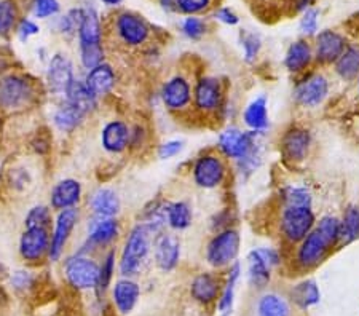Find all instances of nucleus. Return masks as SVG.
Returning a JSON list of instances; mask_svg holds the SVG:
<instances>
[{
    "label": "nucleus",
    "instance_id": "obj_1",
    "mask_svg": "<svg viewBox=\"0 0 359 316\" xmlns=\"http://www.w3.org/2000/svg\"><path fill=\"white\" fill-rule=\"evenodd\" d=\"M155 235L146 224L137 222L126 235L125 243L121 246L118 261V272L123 278H133L139 275L142 266L152 251Z\"/></svg>",
    "mask_w": 359,
    "mask_h": 316
},
{
    "label": "nucleus",
    "instance_id": "obj_2",
    "mask_svg": "<svg viewBox=\"0 0 359 316\" xmlns=\"http://www.w3.org/2000/svg\"><path fill=\"white\" fill-rule=\"evenodd\" d=\"M79 37V60L83 69L96 67L104 62L106 51L102 45V22L95 7H86L82 25L77 32Z\"/></svg>",
    "mask_w": 359,
    "mask_h": 316
},
{
    "label": "nucleus",
    "instance_id": "obj_3",
    "mask_svg": "<svg viewBox=\"0 0 359 316\" xmlns=\"http://www.w3.org/2000/svg\"><path fill=\"white\" fill-rule=\"evenodd\" d=\"M37 99V82L22 72H7L0 76V109L20 112Z\"/></svg>",
    "mask_w": 359,
    "mask_h": 316
},
{
    "label": "nucleus",
    "instance_id": "obj_4",
    "mask_svg": "<svg viewBox=\"0 0 359 316\" xmlns=\"http://www.w3.org/2000/svg\"><path fill=\"white\" fill-rule=\"evenodd\" d=\"M241 248V235L235 227L217 230L208 241L205 259L212 268H225L236 262Z\"/></svg>",
    "mask_w": 359,
    "mask_h": 316
},
{
    "label": "nucleus",
    "instance_id": "obj_5",
    "mask_svg": "<svg viewBox=\"0 0 359 316\" xmlns=\"http://www.w3.org/2000/svg\"><path fill=\"white\" fill-rule=\"evenodd\" d=\"M190 174L196 187L203 191H214L227 181V160L219 152H203L194 160Z\"/></svg>",
    "mask_w": 359,
    "mask_h": 316
},
{
    "label": "nucleus",
    "instance_id": "obj_6",
    "mask_svg": "<svg viewBox=\"0 0 359 316\" xmlns=\"http://www.w3.org/2000/svg\"><path fill=\"white\" fill-rule=\"evenodd\" d=\"M280 235L287 245L295 246L316 226V216L313 208H295V206H283L280 214Z\"/></svg>",
    "mask_w": 359,
    "mask_h": 316
},
{
    "label": "nucleus",
    "instance_id": "obj_7",
    "mask_svg": "<svg viewBox=\"0 0 359 316\" xmlns=\"http://www.w3.org/2000/svg\"><path fill=\"white\" fill-rule=\"evenodd\" d=\"M114 34L123 47L141 48L150 40L152 29L141 15L125 10L114 16Z\"/></svg>",
    "mask_w": 359,
    "mask_h": 316
},
{
    "label": "nucleus",
    "instance_id": "obj_8",
    "mask_svg": "<svg viewBox=\"0 0 359 316\" xmlns=\"http://www.w3.org/2000/svg\"><path fill=\"white\" fill-rule=\"evenodd\" d=\"M65 277L74 289H96L100 281V263L88 254L77 252L65 261Z\"/></svg>",
    "mask_w": 359,
    "mask_h": 316
},
{
    "label": "nucleus",
    "instance_id": "obj_9",
    "mask_svg": "<svg viewBox=\"0 0 359 316\" xmlns=\"http://www.w3.org/2000/svg\"><path fill=\"white\" fill-rule=\"evenodd\" d=\"M334 249V246L323 237L320 230L313 228L299 245H295L294 262L302 270H313L321 266Z\"/></svg>",
    "mask_w": 359,
    "mask_h": 316
},
{
    "label": "nucleus",
    "instance_id": "obj_10",
    "mask_svg": "<svg viewBox=\"0 0 359 316\" xmlns=\"http://www.w3.org/2000/svg\"><path fill=\"white\" fill-rule=\"evenodd\" d=\"M225 91L217 77L203 76L194 83L192 106L201 115H216L222 111Z\"/></svg>",
    "mask_w": 359,
    "mask_h": 316
},
{
    "label": "nucleus",
    "instance_id": "obj_11",
    "mask_svg": "<svg viewBox=\"0 0 359 316\" xmlns=\"http://www.w3.org/2000/svg\"><path fill=\"white\" fill-rule=\"evenodd\" d=\"M329 91H331V83L324 74L305 72L294 86V101L304 109H316L327 99Z\"/></svg>",
    "mask_w": 359,
    "mask_h": 316
},
{
    "label": "nucleus",
    "instance_id": "obj_12",
    "mask_svg": "<svg viewBox=\"0 0 359 316\" xmlns=\"http://www.w3.org/2000/svg\"><path fill=\"white\" fill-rule=\"evenodd\" d=\"M194 85L184 74H175L166 78L160 90V99L170 112L181 114L192 107Z\"/></svg>",
    "mask_w": 359,
    "mask_h": 316
},
{
    "label": "nucleus",
    "instance_id": "obj_13",
    "mask_svg": "<svg viewBox=\"0 0 359 316\" xmlns=\"http://www.w3.org/2000/svg\"><path fill=\"white\" fill-rule=\"evenodd\" d=\"M120 235V222L117 217L91 216L86 226V240L77 252L88 254L93 249L109 248Z\"/></svg>",
    "mask_w": 359,
    "mask_h": 316
},
{
    "label": "nucleus",
    "instance_id": "obj_14",
    "mask_svg": "<svg viewBox=\"0 0 359 316\" xmlns=\"http://www.w3.org/2000/svg\"><path fill=\"white\" fill-rule=\"evenodd\" d=\"M80 222L79 208H69L57 211V216L53 222V232L50 235V249L48 259L51 262H57L65 254V249L71 240L75 227Z\"/></svg>",
    "mask_w": 359,
    "mask_h": 316
},
{
    "label": "nucleus",
    "instance_id": "obj_15",
    "mask_svg": "<svg viewBox=\"0 0 359 316\" xmlns=\"http://www.w3.org/2000/svg\"><path fill=\"white\" fill-rule=\"evenodd\" d=\"M259 137V133L241 130L238 126H227L222 130L217 137V151L225 160L238 162L251 151L254 142Z\"/></svg>",
    "mask_w": 359,
    "mask_h": 316
},
{
    "label": "nucleus",
    "instance_id": "obj_16",
    "mask_svg": "<svg viewBox=\"0 0 359 316\" xmlns=\"http://www.w3.org/2000/svg\"><path fill=\"white\" fill-rule=\"evenodd\" d=\"M75 78L74 62L66 53H55L48 60L45 72V86L51 96L65 97L69 85Z\"/></svg>",
    "mask_w": 359,
    "mask_h": 316
},
{
    "label": "nucleus",
    "instance_id": "obj_17",
    "mask_svg": "<svg viewBox=\"0 0 359 316\" xmlns=\"http://www.w3.org/2000/svg\"><path fill=\"white\" fill-rule=\"evenodd\" d=\"M346 45H348V40L344 34L334 31V29H323L315 36V62L320 66H334V62L344 53Z\"/></svg>",
    "mask_w": 359,
    "mask_h": 316
},
{
    "label": "nucleus",
    "instance_id": "obj_18",
    "mask_svg": "<svg viewBox=\"0 0 359 316\" xmlns=\"http://www.w3.org/2000/svg\"><path fill=\"white\" fill-rule=\"evenodd\" d=\"M50 232L42 227H27L21 233L18 251L26 263H39L48 257Z\"/></svg>",
    "mask_w": 359,
    "mask_h": 316
},
{
    "label": "nucleus",
    "instance_id": "obj_19",
    "mask_svg": "<svg viewBox=\"0 0 359 316\" xmlns=\"http://www.w3.org/2000/svg\"><path fill=\"white\" fill-rule=\"evenodd\" d=\"M311 149V133L304 126H291L281 136L280 151L287 162L302 163Z\"/></svg>",
    "mask_w": 359,
    "mask_h": 316
},
{
    "label": "nucleus",
    "instance_id": "obj_20",
    "mask_svg": "<svg viewBox=\"0 0 359 316\" xmlns=\"http://www.w3.org/2000/svg\"><path fill=\"white\" fill-rule=\"evenodd\" d=\"M154 261L161 272H172L181 261V240L175 233L161 232L154 238Z\"/></svg>",
    "mask_w": 359,
    "mask_h": 316
},
{
    "label": "nucleus",
    "instance_id": "obj_21",
    "mask_svg": "<svg viewBox=\"0 0 359 316\" xmlns=\"http://www.w3.org/2000/svg\"><path fill=\"white\" fill-rule=\"evenodd\" d=\"M131 126L120 118H112L101 130V147L111 155H120L130 149Z\"/></svg>",
    "mask_w": 359,
    "mask_h": 316
},
{
    "label": "nucleus",
    "instance_id": "obj_22",
    "mask_svg": "<svg viewBox=\"0 0 359 316\" xmlns=\"http://www.w3.org/2000/svg\"><path fill=\"white\" fill-rule=\"evenodd\" d=\"M83 198L82 182L74 177H65L57 181L50 192V208L62 211L69 208H77Z\"/></svg>",
    "mask_w": 359,
    "mask_h": 316
},
{
    "label": "nucleus",
    "instance_id": "obj_23",
    "mask_svg": "<svg viewBox=\"0 0 359 316\" xmlns=\"http://www.w3.org/2000/svg\"><path fill=\"white\" fill-rule=\"evenodd\" d=\"M313 62V45L309 42V39H299L294 40L287 47L283 64H285L286 71L294 74V76H304Z\"/></svg>",
    "mask_w": 359,
    "mask_h": 316
},
{
    "label": "nucleus",
    "instance_id": "obj_24",
    "mask_svg": "<svg viewBox=\"0 0 359 316\" xmlns=\"http://www.w3.org/2000/svg\"><path fill=\"white\" fill-rule=\"evenodd\" d=\"M85 85L88 86V90L95 95L97 99L112 93V90L117 85V74L115 69L109 62H101L96 67L86 71V76L83 78Z\"/></svg>",
    "mask_w": 359,
    "mask_h": 316
},
{
    "label": "nucleus",
    "instance_id": "obj_25",
    "mask_svg": "<svg viewBox=\"0 0 359 316\" xmlns=\"http://www.w3.org/2000/svg\"><path fill=\"white\" fill-rule=\"evenodd\" d=\"M243 123L248 131L252 133L265 135L270 128V115H269V99L264 95L256 96L249 101L245 111H243Z\"/></svg>",
    "mask_w": 359,
    "mask_h": 316
},
{
    "label": "nucleus",
    "instance_id": "obj_26",
    "mask_svg": "<svg viewBox=\"0 0 359 316\" xmlns=\"http://www.w3.org/2000/svg\"><path fill=\"white\" fill-rule=\"evenodd\" d=\"M222 281L212 272H203L192 280L190 284V296L195 302L201 303V305H210L222 291Z\"/></svg>",
    "mask_w": 359,
    "mask_h": 316
},
{
    "label": "nucleus",
    "instance_id": "obj_27",
    "mask_svg": "<svg viewBox=\"0 0 359 316\" xmlns=\"http://www.w3.org/2000/svg\"><path fill=\"white\" fill-rule=\"evenodd\" d=\"M141 297V287L131 278H121L112 287V301L121 315L131 313Z\"/></svg>",
    "mask_w": 359,
    "mask_h": 316
},
{
    "label": "nucleus",
    "instance_id": "obj_28",
    "mask_svg": "<svg viewBox=\"0 0 359 316\" xmlns=\"http://www.w3.org/2000/svg\"><path fill=\"white\" fill-rule=\"evenodd\" d=\"M88 205L93 216L117 217L121 209V201L118 193L111 187L96 188V191L90 195Z\"/></svg>",
    "mask_w": 359,
    "mask_h": 316
},
{
    "label": "nucleus",
    "instance_id": "obj_29",
    "mask_svg": "<svg viewBox=\"0 0 359 316\" xmlns=\"http://www.w3.org/2000/svg\"><path fill=\"white\" fill-rule=\"evenodd\" d=\"M62 99L69 102V104H72L74 107H77L80 112H83L86 115V117L96 111L97 101H100L88 90V86L85 85L83 80H80L77 77H75L72 80V83L69 85V88Z\"/></svg>",
    "mask_w": 359,
    "mask_h": 316
},
{
    "label": "nucleus",
    "instance_id": "obj_30",
    "mask_svg": "<svg viewBox=\"0 0 359 316\" xmlns=\"http://www.w3.org/2000/svg\"><path fill=\"white\" fill-rule=\"evenodd\" d=\"M86 115L80 112L77 107L69 104L65 99L61 101V104L57 106L53 115H51V122H53L55 128L60 131V133L71 135L75 130H79L80 126L83 125Z\"/></svg>",
    "mask_w": 359,
    "mask_h": 316
},
{
    "label": "nucleus",
    "instance_id": "obj_31",
    "mask_svg": "<svg viewBox=\"0 0 359 316\" xmlns=\"http://www.w3.org/2000/svg\"><path fill=\"white\" fill-rule=\"evenodd\" d=\"M334 72L341 82L351 83L359 77V43L346 45L344 53L334 62Z\"/></svg>",
    "mask_w": 359,
    "mask_h": 316
},
{
    "label": "nucleus",
    "instance_id": "obj_32",
    "mask_svg": "<svg viewBox=\"0 0 359 316\" xmlns=\"http://www.w3.org/2000/svg\"><path fill=\"white\" fill-rule=\"evenodd\" d=\"M248 267V280L252 287L256 289H265L271 281V268L267 262L264 261L257 249H252L246 257Z\"/></svg>",
    "mask_w": 359,
    "mask_h": 316
},
{
    "label": "nucleus",
    "instance_id": "obj_33",
    "mask_svg": "<svg viewBox=\"0 0 359 316\" xmlns=\"http://www.w3.org/2000/svg\"><path fill=\"white\" fill-rule=\"evenodd\" d=\"M194 222V209L187 201H170L166 203V226L175 232L187 230Z\"/></svg>",
    "mask_w": 359,
    "mask_h": 316
},
{
    "label": "nucleus",
    "instance_id": "obj_34",
    "mask_svg": "<svg viewBox=\"0 0 359 316\" xmlns=\"http://www.w3.org/2000/svg\"><path fill=\"white\" fill-rule=\"evenodd\" d=\"M240 277H241V263L236 261L229 267L227 280H225V284L222 286L221 297H219V302H217L219 313L224 316H227L231 312V308H233L235 289H236V283H238Z\"/></svg>",
    "mask_w": 359,
    "mask_h": 316
},
{
    "label": "nucleus",
    "instance_id": "obj_35",
    "mask_svg": "<svg viewBox=\"0 0 359 316\" xmlns=\"http://www.w3.org/2000/svg\"><path fill=\"white\" fill-rule=\"evenodd\" d=\"M291 301L302 310L315 307L316 303H320L321 291H320V287H318L316 281L304 280V281H300V283L295 284L291 289Z\"/></svg>",
    "mask_w": 359,
    "mask_h": 316
},
{
    "label": "nucleus",
    "instance_id": "obj_36",
    "mask_svg": "<svg viewBox=\"0 0 359 316\" xmlns=\"http://www.w3.org/2000/svg\"><path fill=\"white\" fill-rule=\"evenodd\" d=\"M359 240V206L350 205L340 217V246Z\"/></svg>",
    "mask_w": 359,
    "mask_h": 316
},
{
    "label": "nucleus",
    "instance_id": "obj_37",
    "mask_svg": "<svg viewBox=\"0 0 359 316\" xmlns=\"http://www.w3.org/2000/svg\"><path fill=\"white\" fill-rule=\"evenodd\" d=\"M257 316H291V307L278 292H267L259 298Z\"/></svg>",
    "mask_w": 359,
    "mask_h": 316
},
{
    "label": "nucleus",
    "instance_id": "obj_38",
    "mask_svg": "<svg viewBox=\"0 0 359 316\" xmlns=\"http://www.w3.org/2000/svg\"><path fill=\"white\" fill-rule=\"evenodd\" d=\"M281 205L295 208H313V195L304 186H287L281 191Z\"/></svg>",
    "mask_w": 359,
    "mask_h": 316
},
{
    "label": "nucleus",
    "instance_id": "obj_39",
    "mask_svg": "<svg viewBox=\"0 0 359 316\" xmlns=\"http://www.w3.org/2000/svg\"><path fill=\"white\" fill-rule=\"evenodd\" d=\"M20 22V11L15 0H0V39H8Z\"/></svg>",
    "mask_w": 359,
    "mask_h": 316
},
{
    "label": "nucleus",
    "instance_id": "obj_40",
    "mask_svg": "<svg viewBox=\"0 0 359 316\" xmlns=\"http://www.w3.org/2000/svg\"><path fill=\"white\" fill-rule=\"evenodd\" d=\"M7 182L11 191L21 193L34 186V176L27 166L18 165L7 171Z\"/></svg>",
    "mask_w": 359,
    "mask_h": 316
},
{
    "label": "nucleus",
    "instance_id": "obj_41",
    "mask_svg": "<svg viewBox=\"0 0 359 316\" xmlns=\"http://www.w3.org/2000/svg\"><path fill=\"white\" fill-rule=\"evenodd\" d=\"M316 230H320L323 237L331 243L334 248H340V217L326 214L316 219Z\"/></svg>",
    "mask_w": 359,
    "mask_h": 316
},
{
    "label": "nucleus",
    "instance_id": "obj_42",
    "mask_svg": "<svg viewBox=\"0 0 359 316\" xmlns=\"http://www.w3.org/2000/svg\"><path fill=\"white\" fill-rule=\"evenodd\" d=\"M115 261H117L115 249H109L102 257V262L100 263V281H97L96 287V291L100 294H104L112 283L115 275Z\"/></svg>",
    "mask_w": 359,
    "mask_h": 316
},
{
    "label": "nucleus",
    "instance_id": "obj_43",
    "mask_svg": "<svg viewBox=\"0 0 359 316\" xmlns=\"http://www.w3.org/2000/svg\"><path fill=\"white\" fill-rule=\"evenodd\" d=\"M83 13H85V8L79 7V8H71L67 13H65V16H61L60 21H57V29H60L62 36H67V37L77 36L79 27L82 25V20H83Z\"/></svg>",
    "mask_w": 359,
    "mask_h": 316
},
{
    "label": "nucleus",
    "instance_id": "obj_44",
    "mask_svg": "<svg viewBox=\"0 0 359 316\" xmlns=\"http://www.w3.org/2000/svg\"><path fill=\"white\" fill-rule=\"evenodd\" d=\"M51 208L46 205H34L29 208L25 217V227H42L50 228L51 226Z\"/></svg>",
    "mask_w": 359,
    "mask_h": 316
},
{
    "label": "nucleus",
    "instance_id": "obj_45",
    "mask_svg": "<svg viewBox=\"0 0 359 316\" xmlns=\"http://www.w3.org/2000/svg\"><path fill=\"white\" fill-rule=\"evenodd\" d=\"M320 16L321 11L315 7L304 11L299 21V31L304 39L315 37L320 32Z\"/></svg>",
    "mask_w": 359,
    "mask_h": 316
},
{
    "label": "nucleus",
    "instance_id": "obj_46",
    "mask_svg": "<svg viewBox=\"0 0 359 316\" xmlns=\"http://www.w3.org/2000/svg\"><path fill=\"white\" fill-rule=\"evenodd\" d=\"M208 31V25L203 18H198V16H185V18L181 21V32L184 34V37H187L189 40H201L205 37V34Z\"/></svg>",
    "mask_w": 359,
    "mask_h": 316
},
{
    "label": "nucleus",
    "instance_id": "obj_47",
    "mask_svg": "<svg viewBox=\"0 0 359 316\" xmlns=\"http://www.w3.org/2000/svg\"><path fill=\"white\" fill-rule=\"evenodd\" d=\"M241 48L245 61L248 64H252L260 55V50H262V39H260L259 34L245 32L241 36Z\"/></svg>",
    "mask_w": 359,
    "mask_h": 316
},
{
    "label": "nucleus",
    "instance_id": "obj_48",
    "mask_svg": "<svg viewBox=\"0 0 359 316\" xmlns=\"http://www.w3.org/2000/svg\"><path fill=\"white\" fill-rule=\"evenodd\" d=\"M32 15L39 20H48L51 16L60 13V0H32L31 2Z\"/></svg>",
    "mask_w": 359,
    "mask_h": 316
},
{
    "label": "nucleus",
    "instance_id": "obj_49",
    "mask_svg": "<svg viewBox=\"0 0 359 316\" xmlns=\"http://www.w3.org/2000/svg\"><path fill=\"white\" fill-rule=\"evenodd\" d=\"M212 0H177L176 11L185 16H198L211 8Z\"/></svg>",
    "mask_w": 359,
    "mask_h": 316
},
{
    "label": "nucleus",
    "instance_id": "obj_50",
    "mask_svg": "<svg viewBox=\"0 0 359 316\" xmlns=\"http://www.w3.org/2000/svg\"><path fill=\"white\" fill-rule=\"evenodd\" d=\"M39 32H40V26L36 21H32L31 18L20 20L18 26H16V36H18V39L22 43H26L31 37L37 36Z\"/></svg>",
    "mask_w": 359,
    "mask_h": 316
},
{
    "label": "nucleus",
    "instance_id": "obj_51",
    "mask_svg": "<svg viewBox=\"0 0 359 316\" xmlns=\"http://www.w3.org/2000/svg\"><path fill=\"white\" fill-rule=\"evenodd\" d=\"M184 151V141L181 139H171L161 144L158 147V158L160 160H170L177 157L179 153Z\"/></svg>",
    "mask_w": 359,
    "mask_h": 316
},
{
    "label": "nucleus",
    "instance_id": "obj_52",
    "mask_svg": "<svg viewBox=\"0 0 359 316\" xmlns=\"http://www.w3.org/2000/svg\"><path fill=\"white\" fill-rule=\"evenodd\" d=\"M212 16H214V20L219 21V22H222V25H225V26H230L231 27V26L240 25L238 13H236V11L233 8H230V7H219V8H216V10H214Z\"/></svg>",
    "mask_w": 359,
    "mask_h": 316
},
{
    "label": "nucleus",
    "instance_id": "obj_53",
    "mask_svg": "<svg viewBox=\"0 0 359 316\" xmlns=\"http://www.w3.org/2000/svg\"><path fill=\"white\" fill-rule=\"evenodd\" d=\"M34 284V277L27 270H18L11 275V286L16 291H26Z\"/></svg>",
    "mask_w": 359,
    "mask_h": 316
},
{
    "label": "nucleus",
    "instance_id": "obj_54",
    "mask_svg": "<svg viewBox=\"0 0 359 316\" xmlns=\"http://www.w3.org/2000/svg\"><path fill=\"white\" fill-rule=\"evenodd\" d=\"M147 141V130L142 123L131 126L130 131V149H141Z\"/></svg>",
    "mask_w": 359,
    "mask_h": 316
},
{
    "label": "nucleus",
    "instance_id": "obj_55",
    "mask_svg": "<svg viewBox=\"0 0 359 316\" xmlns=\"http://www.w3.org/2000/svg\"><path fill=\"white\" fill-rule=\"evenodd\" d=\"M257 252L260 254V257L269 263L271 270L281 263V254L276 248H257Z\"/></svg>",
    "mask_w": 359,
    "mask_h": 316
},
{
    "label": "nucleus",
    "instance_id": "obj_56",
    "mask_svg": "<svg viewBox=\"0 0 359 316\" xmlns=\"http://www.w3.org/2000/svg\"><path fill=\"white\" fill-rule=\"evenodd\" d=\"M32 147H34V151H36V153L45 155L46 152L50 151V141L45 139V137H42V136L39 135L36 139L32 141Z\"/></svg>",
    "mask_w": 359,
    "mask_h": 316
},
{
    "label": "nucleus",
    "instance_id": "obj_57",
    "mask_svg": "<svg viewBox=\"0 0 359 316\" xmlns=\"http://www.w3.org/2000/svg\"><path fill=\"white\" fill-rule=\"evenodd\" d=\"M316 0H292V10L297 13H304L305 10L311 8L315 5Z\"/></svg>",
    "mask_w": 359,
    "mask_h": 316
},
{
    "label": "nucleus",
    "instance_id": "obj_58",
    "mask_svg": "<svg viewBox=\"0 0 359 316\" xmlns=\"http://www.w3.org/2000/svg\"><path fill=\"white\" fill-rule=\"evenodd\" d=\"M158 4L165 11H176L177 0H158Z\"/></svg>",
    "mask_w": 359,
    "mask_h": 316
},
{
    "label": "nucleus",
    "instance_id": "obj_59",
    "mask_svg": "<svg viewBox=\"0 0 359 316\" xmlns=\"http://www.w3.org/2000/svg\"><path fill=\"white\" fill-rule=\"evenodd\" d=\"M100 2H102L104 5H107V7H120L121 5V2H123V0H100Z\"/></svg>",
    "mask_w": 359,
    "mask_h": 316
},
{
    "label": "nucleus",
    "instance_id": "obj_60",
    "mask_svg": "<svg viewBox=\"0 0 359 316\" xmlns=\"http://www.w3.org/2000/svg\"><path fill=\"white\" fill-rule=\"evenodd\" d=\"M358 96H359V77H358Z\"/></svg>",
    "mask_w": 359,
    "mask_h": 316
}]
</instances>
